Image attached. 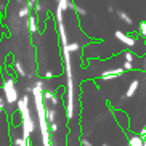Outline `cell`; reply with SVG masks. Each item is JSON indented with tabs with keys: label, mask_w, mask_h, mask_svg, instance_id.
I'll return each instance as SVG.
<instances>
[{
	"label": "cell",
	"mask_w": 146,
	"mask_h": 146,
	"mask_svg": "<svg viewBox=\"0 0 146 146\" xmlns=\"http://www.w3.org/2000/svg\"><path fill=\"white\" fill-rule=\"evenodd\" d=\"M116 37L120 42H124L125 45H129V47H135V45H137V40L133 39V37H129L127 34H124L122 31H116Z\"/></svg>",
	"instance_id": "cell-1"
},
{
	"label": "cell",
	"mask_w": 146,
	"mask_h": 146,
	"mask_svg": "<svg viewBox=\"0 0 146 146\" xmlns=\"http://www.w3.org/2000/svg\"><path fill=\"white\" fill-rule=\"evenodd\" d=\"M138 85H140V84H138V80H133L132 84H130V87H129V90H127V93H125V96H127V98L133 96V95H135V92H137V88H138Z\"/></svg>",
	"instance_id": "cell-2"
},
{
	"label": "cell",
	"mask_w": 146,
	"mask_h": 146,
	"mask_svg": "<svg viewBox=\"0 0 146 146\" xmlns=\"http://www.w3.org/2000/svg\"><path fill=\"white\" fill-rule=\"evenodd\" d=\"M117 15H119V18H120L124 23H127V24H133V19H132V18H130L127 13H124V11H119Z\"/></svg>",
	"instance_id": "cell-3"
},
{
	"label": "cell",
	"mask_w": 146,
	"mask_h": 146,
	"mask_svg": "<svg viewBox=\"0 0 146 146\" xmlns=\"http://www.w3.org/2000/svg\"><path fill=\"white\" fill-rule=\"evenodd\" d=\"M130 146H143V140L138 137H133L132 140H130Z\"/></svg>",
	"instance_id": "cell-4"
},
{
	"label": "cell",
	"mask_w": 146,
	"mask_h": 146,
	"mask_svg": "<svg viewBox=\"0 0 146 146\" xmlns=\"http://www.w3.org/2000/svg\"><path fill=\"white\" fill-rule=\"evenodd\" d=\"M124 56H125V60H127V63H132V61L137 60V56L133 55L132 52H125V53H124Z\"/></svg>",
	"instance_id": "cell-5"
},
{
	"label": "cell",
	"mask_w": 146,
	"mask_h": 146,
	"mask_svg": "<svg viewBox=\"0 0 146 146\" xmlns=\"http://www.w3.org/2000/svg\"><path fill=\"white\" fill-rule=\"evenodd\" d=\"M140 34H141L143 37H146V21H143L141 24H140Z\"/></svg>",
	"instance_id": "cell-6"
},
{
	"label": "cell",
	"mask_w": 146,
	"mask_h": 146,
	"mask_svg": "<svg viewBox=\"0 0 146 146\" xmlns=\"http://www.w3.org/2000/svg\"><path fill=\"white\" fill-rule=\"evenodd\" d=\"M124 69L130 71V69H133V64H132V63H125V64H124Z\"/></svg>",
	"instance_id": "cell-7"
},
{
	"label": "cell",
	"mask_w": 146,
	"mask_h": 146,
	"mask_svg": "<svg viewBox=\"0 0 146 146\" xmlns=\"http://www.w3.org/2000/svg\"><path fill=\"white\" fill-rule=\"evenodd\" d=\"M145 63H146V56H145Z\"/></svg>",
	"instance_id": "cell-8"
}]
</instances>
